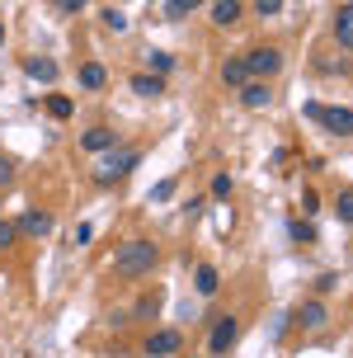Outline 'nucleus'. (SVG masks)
I'll list each match as a JSON object with an SVG mask.
<instances>
[{"instance_id": "7ed1b4c3", "label": "nucleus", "mask_w": 353, "mask_h": 358, "mask_svg": "<svg viewBox=\"0 0 353 358\" xmlns=\"http://www.w3.org/2000/svg\"><path fill=\"white\" fill-rule=\"evenodd\" d=\"M137 161H141V156L132 151V146H118V151H108L104 161H99V179H104V184H108V179H123L127 170H137Z\"/></svg>"}, {"instance_id": "4468645a", "label": "nucleus", "mask_w": 353, "mask_h": 358, "mask_svg": "<svg viewBox=\"0 0 353 358\" xmlns=\"http://www.w3.org/2000/svg\"><path fill=\"white\" fill-rule=\"evenodd\" d=\"M29 76L43 80V85H52V80H57V62H52V57H34V62H29Z\"/></svg>"}, {"instance_id": "20e7f679", "label": "nucleus", "mask_w": 353, "mask_h": 358, "mask_svg": "<svg viewBox=\"0 0 353 358\" xmlns=\"http://www.w3.org/2000/svg\"><path fill=\"white\" fill-rule=\"evenodd\" d=\"M236 335H240V321H236V316H222L208 335V354H226L231 344H236Z\"/></svg>"}, {"instance_id": "f03ea898", "label": "nucleus", "mask_w": 353, "mask_h": 358, "mask_svg": "<svg viewBox=\"0 0 353 358\" xmlns=\"http://www.w3.org/2000/svg\"><path fill=\"white\" fill-rule=\"evenodd\" d=\"M311 123H320L325 132H335V137H353V108H335V104H306L301 108Z\"/></svg>"}, {"instance_id": "b1692460", "label": "nucleus", "mask_w": 353, "mask_h": 358, "mask_svg": "<svg viewBox=\"0 0 353 358\" xmlns=\"http://www.w3.org/2000/svg\"><path fill=\"white\" fill-rule=\"evenodd\" d=\"M212 198H231V175H212Z\"/></svg>"}, {"instance_id": "4be33fe9", "label": "nucleus", "mask_w": 353, "mask_h": 358, "mask_svg": "<svg viewBox=\"0 0 353 358\" xmlns=\"http://www.w3.org/2000/svg\"><path fill=\"white\" fill-rule=\"evenodd\" d=\"M335 217H339V222H353V189H349V194H339V203H335Z\"/></svg>"}, {"instance_id": "c85d7f7f", "label": "nucleus", "mask_w": 353, "mask_h": 358, "mask_svg": "<svg viewBox=\"0 0 353 358\" xmlns=\"http://www.w3.org/2000/svg\"><path fill=\"white\" fill-rule=\"evenodd\" d=\"M10 175H15V161H10V156H0V184H10Z\"/></svg>"}, {"instance_id": "6e6552de", "label": "nucleus", "mask_w": 353, "mask_h": 358, "mask_svg": "<svg viewBox=\"0 0 353 358\" xmlns=\"http://www.w3.org/2000/svg\"><path fill=\"white\" fill-rule=\"evenodd\" d=\"M268 99H273V90H268L264 80H245V85H240V104L245 108H268Z\"/></svg>"}, {"instance_id": "c756f323", "label": "nucleus", "mask_w": 353, "mask_h": 358, "mask_svg": "<svg viewBox=\"0 0 353 358\" xmlns=\"http://www.w3.org/2000/svg\"><path fill=\"white\" fill-rule=\"evenodd\" d=\"M301 208H306V213H316V208H320V194H311V189H306V194H301Z\"/></svg>"}, {"instance_id": "ddd939ff", "label": "nucleus", "mask_w": 353, "mask_h": 358, "mask_svg": "<svg viewBox=\"0 0 353 358\" xmlns=\"http://www.w3.org/2000/svg\"><path fill=\"white\" fill-rule=\"evenodd\" d=\"M80 146L85 151H108L113 146V127H89L85 137H80Z\"/></svg>"}, {"instance_id": "0eeeda50", "label": "nucleus", "mask_w": 353, "mask_h": 358, "mask_svg": "<svg viewBox=\"0 0 353 358\" xmlns=\"http://www.w3.org/2000/svg\"><path fill=\"white\" fill-rule=\"evenodd\" d=\"M245 80H254V76H250V66H245V57H226V62H222V85L240 90Z\"/></svg>"}, {"instance_id": "f8f14e48", "label": "nucleus", "mask_w": 353, "mask_h": 358, "mask_svg": "<svg viewBox=\"0 0 353 358\" xmlns=\"http://www.w3.org/2000/svg\"><path fill=\"white\" fill-rule=\"evenodd\" d=\"M325 321H330V306L325 302H306L301 306V325H306V330H320Z\"/></svg>"}, {"instance_id": "a878e982", "label": "nucleus", "mask_w": 353, "mask_h": 358, "mask_svg": "<svg viewBox=\"0 0 353 358\" xmlns=\"http://www.w3.org/2000/svg\"><path fill=\"white\" fill-rule=\"evenodd\" d=\"M15 222H5V217H0V250H10V241H15Z\"/></svg>"}, {"instance_id": "6ab92c4d", "label": "nucleus", "mask_w": 353, "mask_h": 358, "mask_svg": "<svg viewBox=\"0 0 353 358\" xmlns=\"http://www.w3.org/2000/svg\"><path fill=\"white\" fill-rule=\"evenodd\" d=\"M80 85H85V90H99V85H104V66H99V62L80 66Z\"/></svg>"}, {"instance_id": "9b49d317", "label": "nucleus", "mask_w": 353, "mask_h": 358, "mask_svg": "<svg viewBox=\"0 0 353 358\" xmlns=\"http://www.w3.org/2000/svg\"><path fill=\"white\" fill-rule=\"evenodd\" d=\"M194 287H198V297H217V287H222V273H217L212 264H198Z\"/></svg>"}, {"instance_id": "412c9836", "label": "nucleus", "mask_w": 353, "mask_h": 358, "mask_svg": "<svg viewBox=\"0 0 353 358\" xmlns=\"http://www.w3.org/2000/svg\"><path fill=\"white\" fill-rule=\"evenodd\" d=\"M48 113L52 118H71V99L66 94H48Z\"/></svg>"}, {"instance_id": "aec40b11", "label": "nucleus", "mask_w": 353, "mask_h": 358, "mask_svg": "<svg viewBox=\"0 0 353 358\" xmlns=\"http://www.w3.org/2000/svg\"><path fill=\"white\" fill-rule=\"evenodd\" d=\"M175 189H179V179H160L156 189H151V203H170V198H175Z\"/></svg>"}, {"instance_id": "dca6fc26", "label": "nucleus", "mask_w": 353, "mask_h": 358, "mask_svg": "<svg viewBox=\"0 0 353 358\" xmlns=\"http://www.w3.org/2000/svg\"><path fill=\"white\" fill-rule=\"evenodd\" d=\"M212 19H217L222 29L236 24V19H240V0H217V5H212Z\"/></svg>"}, {"instance_id": "f257e3e1", "label": "nucleus", "mask_w": 353, "mask_h": 358, "mask_svg": "<svg viewBox=\"0 0 353 358\" xmlns=\"http://www.w3.org/2000/svg\"><path fill=\"white\" fill-rule=\"evenodd\" d=\"M156 264H160V250L151 241H123V245L113 250V268H118L123 278H146Z\"/></svg>"}, {"instance_id": "5701e85b", "label": "nucleus", "mask_w": 353, "mask_h": 358, "mask_svg": "<svg viewBox=\"0 0 353 358\" xmlns=\"http://www.w3.org/2000/svg\"><path fill=\"white\" fill-rule=\"evenodd\" d=\"M104 24L113 29V34H123V29H127V15H123V10H104Z\"/></svg>"}, {"instance_id": "cd10ccee", "label": "nucleus", "mask_w": 353, "mask_h": 358, "mask_svg": "<svg viewBox=\"0 0 353 358\" xmlns=\"http://www.w3.org/2000/svg\"><path fill=\"white\" fill-rule=\"evenodd\" d=\"M57 10L62 15H75V10H85V0H57Z\"/></svg>"}, {"instance_id": "bb28decb", "label": "nucleus", "mask_w": 353, "mask_h": 358, "mask_svg": "<svg viewBox=\"0 0 353 358\" xmlns=\"http://www.w3.org/2000/svg\"><path fill=\"white\" fill-rule=\"evenodd\" d=\"M278 10H282V0H254V15H278Z\"/></svg>"}, {"instance_id": "423d86ee", "label": "nucleus", "mask_w": 353, "mask_h": 358, "mask_svg": "<svg viewBox=\"0 0 353 358\" xmlns=\"http://www.w3.org/2000/svg\"><path fill=\"white\" fill-rule=\"evenodd\" d=\"M141 349H146L151 358H170V354H179V349H184V335H179V330H156V335L141 344Z\"/></svg>"}, {"instance_id": "39448f33", "label": "nucleus", "mask_w": 353, "mask_h": 358, "mask_svg": "<svg viewBox=\"0 0 353 358\" xmlns=\"http://www.w3.org/2000/svg\"><path fill=\"white\" fill-rule=\"evenodd\" d=\"M245 66H250L254 80H264V76H273L282 66V52H278V48H254V52L245 57Z\"/></svg>"}, {"instance_id": "f3484780", "label": "nucleus", "mask_w": 353, "mask_h": 358, "mask_svg": "<svg viewBox=\"0 0 353 358\" xmlns=\"http://www.w3.org/2000/svg\"><path fill=\"white\" fill-rule=\"evenodd\" d=\"M203 0H165V19H184V15H194Z\"/></svg>"}, {"instance_id": "393cba45", "label": "nucleus", "mask_w": 353, "mask_h": 358, "mask_svg": "<svg viewBox=\"0 0 353 358\" xmlns=\"http://www.w3.org/2000/svg\"><path fill=\"white\" fill-rule=\"evenodd\" d=\"M146 62H151V71H156V76H165V71H170V66H175V62H170V57H165V52H151V57H146Z\"/></svg>"}, {"instance_id": "7c9ffc66", "label": "nucleus", "mask_w": 353, "mask_h": 358, "mask_svg": "<svg viewBox=\"0 0 353 358\" xmlns=\"http://www.w3.org/2000/svg\"><path fill=\"white\" fill-rule=\"evenodd\" d=\"M0 43H5V24H0Z\"/></svg>"}, {"instance_id": "2eb2a0df", "label": "nucleus", "mask_w": 353, "mask_h": 358, "mask_svg": "<svg viewBox=\"0 0 353 358\" xmlns=\"http://www.w3.org/2000/svg\"><path fill=\"white\" fill-rule=\"evenodd\" d=\"M132 90H137V94H146V99H156L160 90H165V80H160L156 71H151V76L141 71V76H132Z\"/></svg>"}, {"instance_id": "9d476101", "label": "nucleus", "mask_w": 353, "mask_h": 358, "mask_svg": "<svg viewBox=\"0 0 353 358\" xmlns=\"http://www.w3.org/2000/svg\"><path fill=\"white\" fill-rule=\"evenodd\" d=\"M15 231H24V236H48V231H52V217H48V213H24L15 222Z\"/></svg>"}, {"instance_id": "1a4fd4ad", "label": "nucleus", "mask_w": 353, "mask_h": 358, "mask_svg": "<svg viewBox=\"0 0 353 358\" xmlns=\"http://www.w3.org/2000/svg\"><path fill=\"white\" fill-rule=\"evenodd\" d=\"M335 43L339 48H353V5H339L335 10Z\"/></svg>"}, {"instance_id": "a211bd4d", "label": "nucleus", "mask_w": 353, "mask_h": 358, "mask_svg": "<svg viewBox=\"0 0 353 358\" xmlns=\"http://www.w3.org/2000/svg\"><path fill=\"white\" fill-rule=\"evenodd\" d=\"M287 236H292L297 245H311V241H316V227H311V222H287Z\"/></svg>"}]
</instances>
